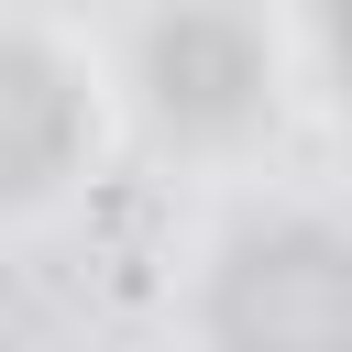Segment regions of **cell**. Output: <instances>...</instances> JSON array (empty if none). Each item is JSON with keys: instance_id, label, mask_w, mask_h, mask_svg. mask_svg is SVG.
Instances as JSON below:
<instances>
[{"instance_id": "6da1fadb", "label": "cell", "mask_w": 352, "mask_h": 352, "mask_svg": "<svg viewBox=\"0 0 352 352\" xmlns=\"http://www.w3.org/2000/svg\"><path fill=\"white\" fill-rule=\"evenodd\" d=\"M253 264H264V286L286 297V319H308V297H297V242H253ZM319 352H352V319H330Z\"/></svg>"}]
</instances>
